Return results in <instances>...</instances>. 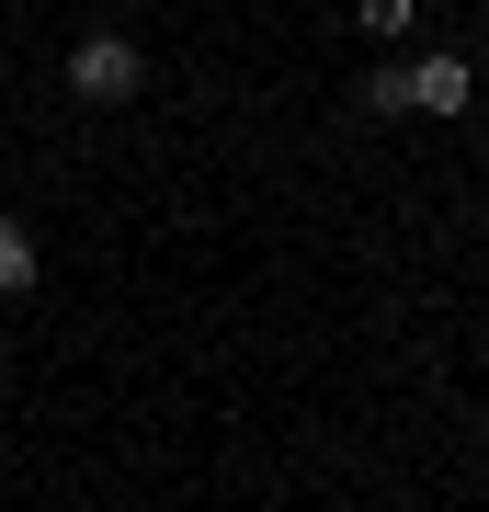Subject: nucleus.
<instances>
[{
    "mask_svg": "<svg viewBox=\"0 0 489 512\" xmlns=\"http://www.w3.org/2000/svg\"><path fill=\"white\" fill-rule=\"evenodd\" d=\"M410 12L421 0H364V35H410Z\"/></svg>",
    "mask_w": 489,
    "mask_h": 512,
    "instance_id": "nucleus-5",
    "label": "nucleus"
},
{
    "mask_svg": "<svg viewBox=\"0 0 489 512\" xmlns=\"http://www.w3.org/2000/svg\"><path fill=\"white\" fill-rule=\"evenodd\" d=\"M35 274H46V262H35V228L0 217V296H35Z\"/></svg>",
    "mask_w": 489,
    "mask_h": 512,
    "instance_id": "nucleus-3",
    "label": "nucleus"
},
{
    "mask_svg": "<svg viewBox=\"0 0 489 512\" xmlns=\"http://www.w3.org/2000/svg\"><path fill=\"white\" fill-rule=\"evenodd\" d=\"M364 114H410V92H399V69H364V92H353Z\"/></svg>",
    "mask_w": 489,
    "mask_h": 512,
    "instance_id": "nucleus-4",
    "label": "nucleus"
},
{
    "mask_svg": "<svg viewBox=\"0 0 489 512\" xmlns=\"http://www.w3.org/2000/svg\"><path fill=\"white\" fill-rule=\"evenodd\" d=\"M69 92H80L91 114H114V103L148 92V57H137L126 35H80V46H69Z\"/></svg>",
    "mask_w": 489,
    "mask_h": 512,
    "instance_id": "nucleus-1",
    "label": "nucleus"
},
{
    "mask_svg": "<svg viewBox=\"0 0 489 512\" xmlns=\"http://www.w3.org/2000/svg\"><path fill=\"white\" fill-rule=\"evenodd\" d=\"M399 92H410V114H467L478 103V69H467V57H410Z\"/></svg>",
    "mask_w": 489,
    "mask_h": 512,
    "instance_id": "nucleus-2",
    "label": "nucleus"
}]
</instances>
